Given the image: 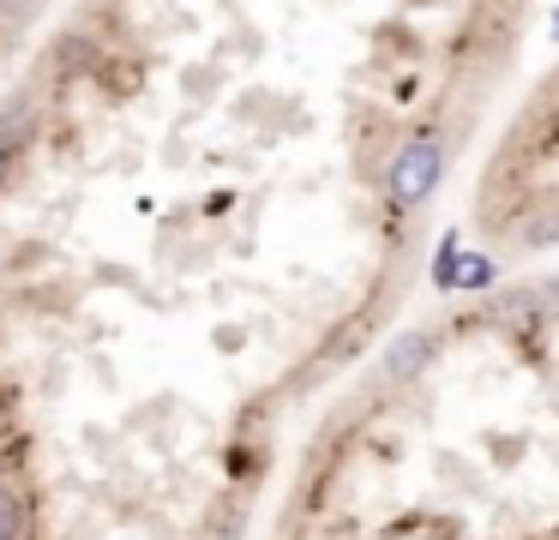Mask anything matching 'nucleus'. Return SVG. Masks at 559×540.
<instances>
[{
	"label": "nucleus",
	"mask_w": 559,
	"mask_h": 540,
	"mask_svg": "<svg viewBox=\"0 0 559 540\" xmlns=\"http://www.w3.org/2000/svg\"><path fill=\"white\" fill-rule=\"evenodd\" d=\"M475 235L487 252L542 259L559 252V55L511 108L475 180Z\"/></svg>",
	"instance_id": "f257e3e1"
},
{
	"label": "nucleus",
	"mask_w": 559,
	"mask_h": 540,
	"mask_svg": "<svg viewBox=\"0 0 559 540\" xmlns=\"http://www.w3.org/2000/svg\"><path fill=\"white\" fill-rule=\"evenodd\" d=\"M0 540H25V504L13 487H0Z\"/></svg>",
	"instance_id": "f03ea898"
},
{
	"label": "nucleus",
	"mask_w": 559,
	"mask_h": 540,
	"mask_svg": "<svg viewBox=\"0 0 559 540\" xmlns=\"http://www.w3.org/2000/svg\"><path fill=\"white\" fill-rule=\"evenodd\" d=\"M13 127H7V120H0V175H7V163H13Z\"/></svg>",
	"instance_id": "7ed1b4c3"
}]
</instances>
